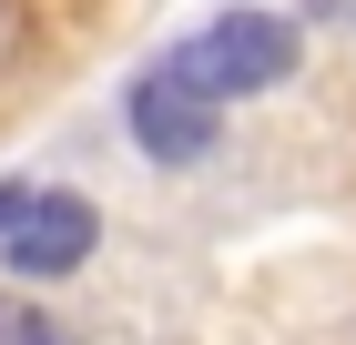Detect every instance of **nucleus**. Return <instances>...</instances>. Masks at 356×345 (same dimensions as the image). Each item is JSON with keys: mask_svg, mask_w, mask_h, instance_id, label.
I'll return each instance as SVG.
<instances>
[{"mask_svg": "<svg viewBox=\"0 0 356 345\" xmlns=\"http://www.w3.org/2000/svg\"><path fill=\"white\" fill-rule=\"evenodd\" d=\"M163 71L184 81V92H204V102H234V92H265V81L296 71V31L265 21V10H224V21L193 31Z\"/></svg>", "mask_w": 356, "mask_h": 345, "instance_id": "nucleus-1", "label": "nucleus"}, {"mask_svg": "<svg viewBox=\"0 0 356 345\" xmlns=\"http://www.w3.org/2000/svg\"><path fill=\"white\" fill-rule=\"evenodd\" d=\"M92 203L82 193H31V183H0V254L21 274H72L92 254Z\"/></svg>", "mask_w": 356, "mask_h": 345, "instance_id": "nucleus-2", "label": "nucleus"}, {"mask_svg": "<svg viewBox=\"0 0 356 345\" xmlns=\"http://www.w3.org/2000/svg\"><path fill=\"white\" fill-rule=\"evenodd\" d=\"M133 142H143L153 162L214 153V102H204V92H184L173 71H143V81H133Z\"/></svg>", "mask_w": 356, "mask_h": 345, "instance_id": "nucleus-3", "label": "nucleus"}, {"mask_svg": "<svg viewBox=\"0 0 356 345\" xmlns=\"http://www.w3.org/2000/svg\"><path fill=\"white\" fill-rule=\"evenodd\" d=\"M0 345H82L61 315H41V305H21V294H0Z\"/></svg>", "mask_w": 356, "mask_h": 345, "instance_id": "nucleus-4", "label": "nucleus"}, {"mask_svg": "<svg viewBox=\"0 0 356 345\" xmlns=\"http://www.w3.org/2000/svg\"><path fill=\"white\" fill-rule=\"evenodd\" d=\"M21 41H31V21H21V0H0V71L21 61Z\"/></svg>", "mask_w": 356, "mask_h": 345, "instance_id": "nucleus-5", "label": "nucleus"}, {"mask_svg": "<svg viewBox=\"0 0 356 345\" xmlns=\"http://www.w3.org/2000/svg\"><path fill=\"white\" fill-rule=\"evenodd\" d=\"M316 21H346L356 31V0H316Z\"/></svg>", "mask_w": 356, "mask_h": 345, "instance_id": "nucleus-6", "label": "nucleus"}]
</instances>
